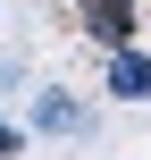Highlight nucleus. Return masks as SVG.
I'll return each mask as SVG.
<instances>
[{
  "instance_id": "obj_3",
  "label": "nucleus",
  "mask_w": 151,
  "mask_h": 160,
  "mask_svg": "<svg viewBox=\"0 0 151 160\" xmlns=\"http://www.w3.org/2000/svg\"><path fill=\"white\" fill-rule=\"evenodd\" d=\"M76 25H84L92 42H109V51H118V42H134V8H126V0H84V17H76Z\"/></svg>"
},
{
  "instance_id": "obj_4",
  "label": "nucleus",
  "mask_w": 151,
  "mask_h": 160,
  "mask_svg": "<svg viewBox=\"0 0 151 160\" xmlns=\"http://www.w3.org/2000/svg\"><path fill=\"white\" fill-rule=\"evenodd\" d=\"M0 152H17V127H0Z\"/></svg>"
},
{
  "instance_id": "obj_2",
  "label": "nucleus",
  "mask_w": 151,
  "mask_h": 160,
  "mask_svg": "<svg viewBox=\"0 0 151 160\" xmlns=\"http://www.w3.org/2000/svg\"><path fill=\"white\" fill-rule=\"evenodd\" d=\"M34 127H42V135H92V110H84L76 93H42V101H34Z\"/></svg>"
},
{
  "instance_id": "obj_1",
  "label": "nucleus",
  "mask_w": 151,
  "mask_h": 160,
  "mask_svg": "<svg viewBox=\"0 0 151 160\" xmlns=\"http://www.w3.org/2000/svg\"><path fill=\"white\" fill-rule=\"evenodd\" d=\"M109 93L118 101H151V51H134V42L109 51Z\"/></svg>"
}]
</instances>
